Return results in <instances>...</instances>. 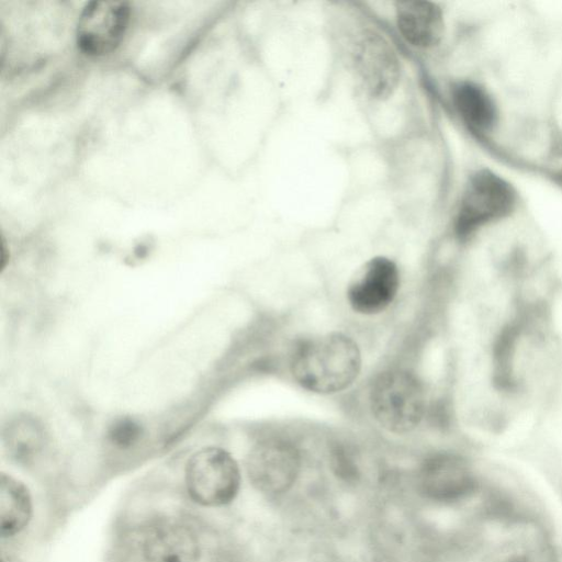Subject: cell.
<instances>
[{"label":"cell","instance_id":"cell-13","mask_svg":"<svg viewBox=\"0 0 562 562\" xmlns=\"http://www.w3.org/2000/svg\"><path fill=\"white\" fill-rule=\"evenodd\" d=\"M453 102L463 120L471 126L483 131L494 124V103L481 87L470 82L458 85L453 90Z\"/></svg>","mask_w":562,"mask_h":562},{"label":"cell","instance_id":"cell-4","mask_svg":"<svg viewBox=\"0 0 562 562\" xmlns=\"http://www.w3.org/2000/svg\"><path fill=\"white\" fill-rule=\"evenodd\" d=\"M515 204L513 188L498 176L483 170L469 181L456 221L460 237L481 225L506 215Z\"/></svg>","mask_w":562,"mask_h":562},{"label":"cell","instance_id":"cell-6","mask_svg":"<svg viewBox=\"0 0 562 562\" xmlns=\"http://www.w3.org/2000/svg\"><path fill=\"white\" fill-rule=\"evenodd\" d=\"M246 468L251 484L258 491L277 495L294 484L301 468V457L292 442L270 438L255 445L247 457Z\"/></svg>","mask_w":562,"mask_h":562},{"label":"cell","instance_id":"cell-15","mask_svg":"<svg viewBox=\"0 0 562 562\" xmlns=\"http://www.w3.org/2000/svg\"><path fill=\"white\" fill-rule=\"evenodd\" d=\"M142 426L132 418H121L109 429L111 442L122 449L134 446L142 437Z\"/></svg>","mask_w":562,"mask_h":562},{"label":"cell","instance_id":"cell-17","mask_svg":"<svg viewBox=\"0 0 562 562\" xmlns=\"http://www.w3.org/2000/svg\"><path fill=\"white\" fill-rule=\"evenodd\" d=\"M503 562H533V561H531L530 559H528L526 557L516 555V557L508 558Z\"/></svg>","mask_w":562,"mask_h":562},{"label":"cell","instance_id":"cell-8","mask_svg":"<svg viewBox=\"0 0 562 562\" xmlns=\"http://www.w3.org/2000/svg\"><path fill=\"white\" fill-rule=\"evenodd\" d=\"M476 486L475 476L462 459L437 454L424 462L418 474L420 493L435 502L451 503L465 498Z\"/></svg>","mask_w":562,"mask_h":562},{"label":"cell","instance_id":"cell-1","mask_svg":"<svg viewBox=\"0 0 562 562\" xmlns=\"http://www.w3.org/2000/svg\"><path fill=\"white\" fill-rule=\"evenodd\" d=\"M361 353L353 339L341 333L313 336L299 342L291 360L294 380L305 390L331 394L353 383Z\"/></svg>","mask_w":562,"mask_h":562},{"label":"cell","instance_id":"cell-2","mask_svg":"<svg viewBox=\"0 0 562 562\" xmlns=\"http://www.w3.org/2000/svg\"><path fill=\"white\" fill-rule=\"evenodd\" d=\"M369 400L376 422L392 432L413 430L425 414L423 385L407 370L394 369L381 373L371 386Z\"/></svg>","mask_w":562,"mask_h":562},{"label":"cell","instance_id":"cell-10","mask_svg":"<svg viewBox=\"0 0 562 562\" xmlns=\"http://www.w3.org/2000/svg\"><path fill=\"white\" fill-rule=\"evenodd\" d=\"M199 552L196 537L179 522H158L144 536L143 554L146 562H196Z\"/></svg>","mask_w":562,"mask_h":562},{"label":"cell","instance_id":"cell-11","mask_svg":"<svg viewBox=\"0 0 562 562\" xmlns=\"http://www.w3.org/2000/svg\"><path fill=\"white\" fill-rule=\"evenodd\" d=\"M396 23L405 41L420 48L436 45L443 32L441 9L429 1L397 2Z\"/></svg>","mask_w":562,"mask_h":562},{"label":"cell","instance_id":"cell-3","mask_svg":"<svg viewBox=\"0 0 562 562\" xmlns=\"http://www.w3.org/2000/svg\"><path fill=\"white\" fill-rule=\"evenodd\" d=\"M184 477L191 499L207 507L229 504L240 485L237 462L226 450L217 447L196 451L187 463Z\"/></svg>","mask_w":562,"mask_h":562},{"label":"cell","instance_id":"cell-7","mask_svg":"<svg viewBox=\"0 0 562 562\" xmlns=\"http://www.w3.org/2000/svg\"><path fill=\"white\" fill-rule=\"evenodd\" d=\"M400 272L390 258L376 256L368 260L352 277L347 300L353 311L373 315L384 311L395 299Z\"/></svg>","mask_w":562,"mask_h":562},{"label":"cell","instance_id":"cell-12","mask_svg":"<svg viewBox=\"0 0 562 562\" xmlns=\"http://www.w3.org/2000/svg\"><path fill=\"white\" fill-rule=\"evenodd\" d=\"M32 498L27 487L5 473L0 474V532L3 538L13 537L29 524Z\"/></svg>","mask_w":562,"mask_h":562},{"label":"cell","instance_id":"cell-5","mask_svg":"<svg viewBox=\"0 0 562 562\" xmlns=\"http://www.w3.org/2000/svg\"><path fill=\"white\" fill-rule=\"evenodd\" d=\"M131 16L125 1H91L82 10L77 25V45L87 56L100 57L121 44Z\"/></svg>","mask_w":562,"mask_h":562},{"label":"cell","instance_id":"cell-9","mask_svg":"<svg viewBox=\"0 0 562 562\" xmlns=\"http://www.w3.org/2000/svg\"><path fill=\"white\" fill-rule=\"evenodd\" d=\"M356 67L368 92L385 99L395 90L400 64L395 52L379 34L366 33L356 47Z\"/></svg>","mask_w":562,"mask_h":562},{"label":"cell","instance_id":"cell-14","mask_svg":"<svg viewBox=\"0 0 562 562\" xmlns=\"http://www.w3.org/2000/svg\"><path fill=\"white\" fill-rule=\"evenodd\" d=\"M43 432L40 426L30 418L18 419L10 428L7 443L10 453L19 461L31 458L41 447Z\"/></svg>","mask_w":562,"mask_h":562},{"label":"cell","instance_id":"cell-18","mask_svg":"<svg viewBox=\"0 0 562 562\" xmlns=\"http://www.w3.org/2000/svg\"><path fill=\"white\" fill-rule=\"evenodd\" d=\"M559 490H560V494H561V497H562V481H561V483H560V487H559Z\"/></svg>","mask_w":562,"mask_h":562},{"label":"cell","instance_id":"cell-16","mask_svg":"<svg viewBox=\"0 0 562 562\" xmlns=\"http://www.w3.org/2000/svg\"><path fill=\"white\" fill-rule=\"evenodd\" d=\"M331 467L336 475L347 482H352L358 476L357 465L351 457L341 448L333 452Z\"/></svg>","mask_w":562,"mask_h":562}]
</instances>
